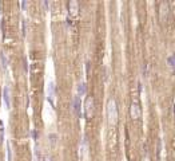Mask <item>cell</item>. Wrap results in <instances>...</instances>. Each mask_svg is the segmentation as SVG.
Returning a JSON list of instances; mask_svg holds the SVG:
<instances>
[{
  "instance_id": "1",
  "label": "cell",
  "mask_w": 175,
  "mask_h": 161,
  "mask_svg": "<svg viewBox=\"0 0 175 161\" xmlns=\"http://www.w3.org/2000/svg\"><path fill=\"white\" fill-rule=\"evenodd\" d=\"M107 118L110 124H116L118 122V105L114 98H111L107 103Z\"/></svg>"
},
{
  "instance_id": "2",
  "label": "cell",
  "mask_w": 175,
  "mask_h": 161,
  "mask_svg": "<svg viewBox=\"0 0 175 161\" xmlns=\"http://www.w3.org/2000/svg\"><path fill=\"white\" fill-rule=\"evenodd\" d=\"M94 113V98L92 97H87L86 99V103H84V114L87 118H90Z\"/></svg>"
},
{
  "instance_id": "3",
  "label": "cell",
  "mask_w": 175,
  "mask_h": 161,
  "mask_svg": "<svg viewBox=\"0 0 175 161\" xmlns=\"http://www.w3.org/2000/svg\"><path fill=\"white\" fill-rule=\"evenodd\" d=\"M47 94H48V101L54 105V103H55V95H56V87H55V83H54V82L48 83Z\"/></svg>"
},
{
  "instance_id": "4",
  "label": "cell",
  "mask_w": 175,
  "mask_h": 161,
  "mask_svg": "<svg viewBox=\"0 0 175 161\" xmlns=\"http://www.w3.org/2000/svg\"><path fill=\"white\" fill-rule=\"evenodd\" d=\"M167 14H169V4H167L166 2H162L161 4H159V19L163 22L166 19Z\"/></svg>"
},
{
  "instance_id": "5",
  "label": "cell",
  "mask_w": 175,
  "mask_h": 161,
  "mask_svg": "<svg viewBox=\"0 0 175 161\" xmlns=\"http://www.w3.org/2000/svg\"><path fill=\"white\" fill-rule=\"evenodd\" d=\"M131 117L134 118V120H138V118H141L142 116V110H141V106L138 105V103H133L131 105Z\"/></svg>"
},
{
  "instance_id": "6",
  "label": "cell",
  "mask_w": 175,
  "mask_h": 161,
  "mask_svg": "<svg viewBox=\"0 0 175 161\" xmlns=\"http://www.w3.org/2000/svg\"><path fill=\"white\" fill-rule=\"evenodd\" d=\"M72 106H74V112H75V114L78 117H80L82 116V113H80V106H82V103H80V97L79 95H75L74 97V101H72Z\"/></svg>"
},
{
  "instance_id": "7",
  "label": "cell",
  "mask_w": 175,
  "mask_h": 161,
  "mask_svg": "<svg viewBox=\"0 0 175 161\" xmlns=\"http://www.w3.org/2000/svg\"><path fill=\"white\" fill-rule=\"evenodd\" d=\"M68 11H70V15L71 16H75L79 12V3L75 2V0H72V2L68 3Z\"/></svg>"
},
{
  "instance_id": "8",
  "label": "cell",
  "mask_w": 175,
  "mask_h": 161,
  "mask_svg": "<svg viewBox=\"0 0 175 161\" xmlns=\"http://www.w3.org/2000/svg\"><path fill=\"white\" fill-rule=\"evenodd\" d=\"M3 97H4V102L7 107H11V90L8 86H6L4 90H3Z\"/></svg>"
},
{
  "instance_id": "9",
  "label": "cell",
  "mask_w": 175,
  "mask_h": 161,
  "mask_svg": "<svg viewBox=\"0 0 175 161\" xmlns=\"http://www.w3.org/2000/svg\"><path fill=\"white\" fill-rule=\"evenodd\" d=\"M0 62H2V66H3V70H7V67H8V60H7V55L6 52H2L0 54Z\"/></svg>"
},
{
  "instance_id": "10",
  "label": "cell",
  "mask_w": 175,
  "mask_h": 161,
  "mask_svg": "<svg viewBox=\"0 0 175 161\" xmlns=\"http://www.w3.org/2000/svg\"><path fill=\"white\" fill-rule=\"evenodd\" d=\"M86 153H87V141H86V138H84L80 144V157L82 159H84L86 157Z\"/></svg>"
},
{
  "instance_id": "11",
  "label": "cell",
  "mask_w": 175,
  "mask_h": 161,
  "mask_svg": "<svg viewBox=\"0 0 175 161\" xmlns=\"http://www.w3.org/2000/svg\"><path fill=\"white\" fill-rule=\"evenodd\" d=\"M78 95L82 97V95H86V83L84 82H80L78 85Z\"/></svg>"
},
{
  "instance_id": "12",
  "label": "cell",
  "mask_w": 175,
  "mask_h": 161,
  "mask_svg": "<svg viewBox=\"0 0 175 161\" xmlns=\"http://www.w3.org/2000/svg\"><path fill=\"white\" fill-rule=\"evenodd\" d=\"M167 63H169L171 67H175V54H171L169 58H167Z\"/></svg>"
},
{
  "instance_id": "13",
  "label": "cell",
  "mask_w": 175,
  "mask_h": 161,
  "mask_svg": "<svg viewBox=\"0 0 175 161\" xmlns=\"http://www.w3.org/2000/svg\"><path fill=\"white\" fill-rule=\"evenodd\" d=\"M4 138V128H3V122L0 121V141H3Z\"/></svg>"
},
{
  "instance_id": "14",
  "label": "cell",
  "mask_w": 175,
  "mask_h": 161,
  "mask_svg": "<svg viewBox=\"0 0 175 161\" xmlns=\"http://www.w3.org/2000/svg\"><path fill=\"white\" fill-rule=\"evenodd\" d=\"M7 153H8V161H12V155H11V145L7 144Z\"/></svg>"
},
{
  "instance_id": "15",
  "label": "cell",
  "mask_w": 175,
  "mask_h": 161,
  "mask_svg": "<svg viewBox=\"0 0 175 161\" xmlns=\"http://www.w3.org/2000/svg\"><path fill=\"white\" fill-rule=\"evenodd\" d=\"M27 6H28V3H27L26 0H24V2H22V3H20V7H22L23 10H26V8H27Z\"/></svg>"
},
{
  "instance_id": "16",
  "label": "cell",
  "mask_w": 175,
  "mask_h": 161,
  "mask_svg": "<svg viewBox=\"0 0 175 161\" xmlns=\"http://www.w3.org/2000/svg\"><path fill=\"white\" fill-rule=\"evenodd\" d=\"M50 138H51V144L56 142V136H55V134H51V136H50Z\"/></svg>"
},
{
  "instance_id": "17",
  "label": "cell",
  "mask_w": 175,
  "mask_h": 161,
  "mask_svg": "<svg viewBox=\"0 0 175 161\" xmlns=\"http://www.w3.org/2000/svg\"><path fill=\"white\" fill-rule=\"evenodd\" d=\"M43 161H52V159H51V156H46L44 159H43Z\"/></svg>"
},
{
  "instance_id": "18",
  "label": "cell",
  "mask_w": 175,
  "mask_h": 161,
  "mask_svg": "<svg viewBox=\"0 0 175 161\" xmlns=\"http://www.w3.org/2000/svg\"><path fill=\"white\" fill-rule=\"evenodd\" d=\"M42 4H43V7H46V8H47V7H48V2H43Z\"/></svg>"
}]
</instances>
